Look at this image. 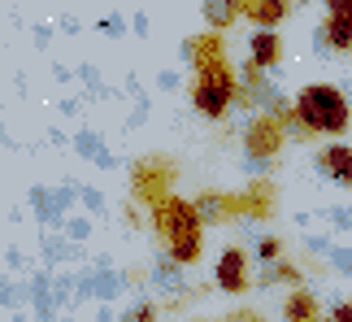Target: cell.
<instances>
[{"label": "cell", "mask_w": 352, "mask_h": 322, "mask_svg": "<svg viewBox=\"0 0 352 322\" xmlns=\"http://www.w3.org/2000/svg\"><path fill=\"white\" fill-rule=\"evenodd\" d=\"M348 131V100L331 83H309L292 100V114L283 118V136L314 140V136H344Z\"/></svg>", "instance_id": "obj_1"}, {"label": "cell", "mask_w": 352, "mask_h": 322, "mask_svg": "<svg viewBox=\"0 0 352 322\" xmlns=\"http://www.w3.org/2000/svg\"><path fill=\"white\" fill-rule=\"evenodd\" d=\"M153 226L161 235V244H166V257L174 266H192L200 261V231H205V222L196 218L192 200L183 196H161L153 205Z\"/></svg>", "instance_id": "obj_2"}, {"label": "cell", "mask_w": 352, "mask_h": 322, "mask_svg": "<svg viewBox=\"0 0 352 322\" xmlns=\"http://www.w3.org/2000/svg\"><path fill=\"white\" fill-rule=\"evenodd\" d=\"M235 74H231V65L218 61V65H200L196 78H192V105H196V114H205V118H226L231 114V105H235Z\"/></svg>", "instance_id": "obj_3"}, {"label": "cell", "mask_w": 352, "mask_h": 322, "mask_svg": "<svg viewBox=\"0 0 352 322\" xmlns=\"http://www.w3.org/2000/svg\"><path fill=\"white\" fill-rule=\"evenodd\" d=\"M283 140H287V136H283V122L270 118V114H256L248 122V131H243V149H248L252 161H270L283 149Z\"/></svg>", "instance_id": "obj_4"}, {"label": "cell", "mask_w": 352, "mask_h": 322, "mask_svg": "<svg viewBox=\"0 0 352 322\" xmlns=\"http://www.w3.org/2000/svg\"><path fill=\"white\" fill-rule=\"evenodd\" d=\"M213 279H218L222 292H231V297H239V292L252 288V275H248V253L243 248H222L218 266H213Z\"/></svg>", "instance_id": "obj_5"}, {"label": "cell", "mask_w": 352, "mask_h": 322, "mask_svg": "<svg viewBox=\"0 0 352 322\" xmlns=\"http://www.w3.org/2000/svg\"><path fill=\"white\" fill-rule=\"evenodd\" d=\"M170 161H140V166H135V196H144L148 205H157L161 196H170L166 187H170Z\"/></svg>", "instance_id": "obj_6"}, {"label": "cell", "mask_w": 352, "mask_h": 322, "mask_svg": "<svg viewBox=\"0 0 352 322\" xmlns=\"http://www.w3.org/2000/svg\"><path fill=\"white\" fill-rule=\"evenodd\" d=\"M322 44L335 48V52H348V48H352V5H348V0H335V5H327Z\"/></svg>", "instance_id": "obj_7"}, {"label": "cell", "mask_w": 352, "mask_h": 322, "mask_svg": "<svg viewBox=\"0 0 352 322\" xmlns=\"http://www.w3.org/2000/svg\"><path fill=\"white\" fill-rule=\"evenodd\" d=\"M318 170L327 174L335 187H352V149H348L344 140H335L331 149L318 153Z\"/></svg>", "instance_id": "obj_8"}, {"label": "cell", "mask_w": 352, "mask_h": 322, "mask_svg": "<svg viewBox=\"0 0 352 322\" xmlns=\"http://www.w3.org/2000/svg\"><path fill=\"white\" fill-rule=\"evenodd\" d=\"M287 13H292L287 0H243V5H239V18L256 22L261 31H274V26L287 18Z\"/></svg>", "instance_id": "obj_9"}, {"label": "cell", "mask_w": 352, "mask_h": 322, "mask_svg": "<svg viewBox=\"0 0 352 322\" xmlns=\"http://www.w3.org/2000/svg\"><path fill=\"white\" fill-rule=\"evenodd\" d=\"M248 61L256 65V70H274V65L283 61V39L274 31H256L248 39Z\"/></svg>", "instance_id": "obj_10"}, {"label": "cell", "mask_w": 352, "mask_h": 322, "mask_svg": "<svg viewBox=\"0 0 352 322\" xmlns=\"http://www.w3.org/2000/svg\"><path fill=\"white\" fill-rule=\"evenodd\" d=\"M183 57H187V61H192L196 70H200V65H218V61H226V52H222V39L209 31V35H196V39H187Z\"/></svg>", "instance_id": "obj_11"}, {"label": "cell", "mask_w": 352, "mask_h": 322, "mask_svg": "<svg viewBox=\"0 0 352 322\" xmlns=\"http://www.w3.org/2000/svg\"><path fill=\"white\" fill-rule=\"evenodd\" d=\"M283 318L287 322H322L318 318V297L309 288H292V297L283 301Z\"/></svg>", "instance_id": "obj_12"}, {"label": "cell", "mask_w": 352, "mask_h": 322, "mask_svg": "<svg viewBox=\"0 0 352 322\" xmlns=\"http://www.w3.org/2000/svg\"><path fill=\"white\" fill-rule=\"evenodd\" d=\"M192 209H196L200 222H231V213H239V205H235L231 196H213V192L192 200Z\"/></svg>", "instance_id": "obj_13"}, {"label": "cell", "mask_w": 352, "mask_h": 322, "mask_svg": "<svg viewBox=\"0 0 352 322\" xmlns=\"http://www.w3.org/2000/svg\"><path fill=\"white\" fill-rule=\"evenodd\" d=\"M239 18V5H226V0H213V5H205V22L213 26V35L222 31V26H231Z\"/></svg>", "instance_id": "obj_14"}, {"label": "cell", "mask_w": 352, "mask_h": 322, "mask_svg": "<svg viewBox=\"0 0 352 322\" xmlns=\"http://www.w3.org/2000/svg\"><path fill=\"white\" fill-rule=\"evenodd\" d=\"M256 257H261L265 266L278 261V257H283V239H261V244H256Z\"/></svg>", "instance_id": "obj_15"}, {"label": "cell", "mask_w": 352, "mask_h": 322, "mask_svg": "<svg viewBox=\"0 0 352 322\" xmlns=\"http://www.w3.org/2000/svg\"><path fill=\"white\" fill-rule=\"evenodd\" d=\"M153 318H157V305H148V301L135 305V310L126 314V322H153Z\"/></svg>", "instance_id": "obj_16"}, {"label": "cell", "mask_w": 352, "mask_h": 322, "mask_svg": "<svg viewBox=\"0 0 352 322\" xmlns=\"http://www.w3.org/2000/svg\"><path fill=\"white\" fill-rule=\"evenodd\" d=\"M96 149H100L96 136H78V153H83V157H96Z\"/></svg>", "instance_id": "obj_17"}, {"label": "cell", "mask_w": 352, "mask_h": 322, "mask_svg": "<svg viewBox=\"0 0 352 322\" xmlns=\"http://www.w3.org/2000/svg\"><path fill=\"white\" fill-rule=\"evenodd\" d=\"M331 322H352V305L340 301V305H335V314H331Z\"/></svg>", "instance_id": "obj_18"}, {"label": "cell", "mask_w": 352, "mask_h": 322, "mask_svg": "<svg viewBox=\"0 0 352 322\" xmlns=\"http://www.w3.org/2000/svg\"><path fill=\"white\" fill-rule=\"evenodd\" d=\"M226 322H261V314H252V310H239V314H231Z\"/></svg>", "instance_id": "obj_19"}, {"label": "cell", "mask_w": 352, "mask_h": 322, "mask_svg": "<svg viewBox=\"0 0 352 322\" xmlns=\"http://www.w3.org/2000/svg\"><path fill=\"white\" fill-rule=\"evenodd\" d=\"M18 322H26V318H18Z\"/></svg>", "instance_id": "obj_20"}]
</instances>
